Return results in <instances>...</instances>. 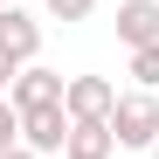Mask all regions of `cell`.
Returning a JSON list of instances; mask_svg holds the SVG:
<instances>
[{
    "mask_svg": "<svg viewBox=\"0 0 159 159\" xmlns=\"http://www.w3.org/2000/svg\"><path fill=\"white\" fill-rule=\"evenodd\" d=\"M111 131H118V145L152 152L159 145V90H125L118 111H111Z\"/></svg>",
    "mask_w": 159,
    "mask_h": 159,
    "instance_id": "6da1fadb",
    "label": "cell"
},
{
    "mask_svg": "<svg viewBox=\"0 0 159 159\" xmlns=\"http://www.w3.org/2000/svg\"><path fill=\"white\" fill-rule=\"evenodd\" d=\"M118 83H111V76H69V90H62V111L76 118V125H111V111H118Z\"/></svg>",
    "mask_w": 159,
    "mask_h": 159,
    "instance_id": "7a4b0ae2",
    "label": "cell"
},
{
    "mask_svg": "<svg viewBox=\"0 0 159 159\" xmlns=\"http://www.w3.org/2000/svg\"><path fill=\"white\" fill-rule=\"evenodd\" d=\"M62 90H69V76H56V69H42V62H28L14 76V111H48V104H62Z\"/></svg>",
    "mask_w": 159,
    "mask_h": 159,
    "instance_id": "3957f363",
    "label": "cell"
},
{
    "mask_svg": "<svg viewBox=\"0 0 159 159\" xmlns=\"http://www.w3.org/2000/svg\"><path fill=\"white\" fill-rule=\"evenodd\" d=\"M69 111H62V104H48V111H21V145H28V152H62L69 145Z\"/></svg>",
    "mask_w": 159,
    "mask_h": 159,
    "instance_id": "277c9868",
    "label": "cell"
},
{
    "mask_svg": "<svg viewBox=\"0 0 159 159\" xmlns=\"http://www.w3.org/2000/svg\"><path fill=\"white\" fill-rule=\"evenodd\" d=\"M0 48H7L14 62H35L42 56V21L28 7H0Z\"/></svg>",
    "mask_w": 159,
    "mask_h": 159,
    "instance_id": "5b68a950",
    "label": "cell"
},
{
    "mask_svg": "<svg viewBox=\"0 0 159 159\" xmlns=\"http://www.w3.org/2000/svg\"><path fill=\"white\" fill-rule=\"evenodd\" d=\"M118 42L125 48H152L159 42V0H118Z\"/></svg>",
    "mask_w": 159,
    "mask_h": 159,
    "instance_id": "8992f818",
    "label": "cell"
},
{
    "mask_svg": "<svg viewBox=\"0 0 159 159\" xmlns=\"http://www.w3.org/2000/svg\"><path fill=\"white\" fill-rule=\"evenodd\" d=\"M111 152H118V131H111V125H97V118H90V125H69L62 159H111Z\"/></svg>",
    "mask_w": 159,
    "mask_h": 159,
    "instance_id": "52a82bcc",
    "label": "cell"
},
{
    "mask_svg": "<svg viewBox=\"0 0 159 159\" xmlns=\"http://www.w3.org/2000/svg\"><path fill=\"white\" fill-rule=\"evenodd\" d=\"M131 76H139V90H159V42L152 48H131Z\"/></svg>",
    "mask_w": 159,
    "mask_h": 159,
    "instance_id": "ba28073f",
    "label": "cell"
},
{
    "mask_svg": "<svg viewBox=\"0 0 159 159\" xmlns=\"http://www.w3.org/2000/svg\"><path fill=\"white\" fill-rule=\"evenodd\" d=\"M21 145V111H14V97H0V152H14Z\"/></svg>",
    "mask_w": 159,
    "mask_h": 159,
    "instance_id": "9c48e42d",
    "label": "cell"
},
{
    "mask_svg": "<svg viewBox=\"0 0 159 159\" xmlns=\"http://www.w3.org/2000/svg\"><path fill=\"white\" fill-rule=\"evenodd\" d=\"M42 7H48V21H90L97 0H42Z\"/></svg>",
    "mask_w": 159,
    "mask_h": 159,
    "instance_id": "30bf717a",
    "label": "cell"
},
{
    "mask_svg": "<svg viewBox=\"0 0 159 159\" xmlns=\"http://www.w3.org/2000/svg\"><path fill=\"white\" fill-rule=\"evenodd\" d=\"M21 69H28V62H14V56H7V48H0V97H7V90H14V76H21Z\"/></svg>",
    "mask_w": 159,
    "mask_h": 159,
    "instance_id": "8fae6325",
    "label": "cell"
},
{
    "mask_svg": "<svg viewBox=\"0 0 159 159\" xmlns=\"http://www.w3.org/2000/svg\"><path fill=\"white\" fill-rule=\"evenodd\" d=\"M0 159H42V152H28V145H14V152H0Z\"/></svg>",
    "mask_w": 159,
    "mask_h": 159,
    "instance_id": "7c38bea8",
    "label": "cell"
},
{
    "mask_svg": "<svg viewBox=\"0 0 159 159\" xmlns=\"http://www.w3.org/2000/svg\"><path fill=\"white\" fill-rule=\"evenodd\" d=\"M0 7H21V0H0Z\"/></svg>",
    "mask_w": 159,
    "mask_h": 159,
    "instance_id": "4fadbf2b",
    "label": "cell"
},
{
    "mask_svg": "<svg viewBox=\"0 0 159 159\" xmlns=\"http://www.w3.org/2000/svg\"><path fill=\"white\" fill-rule=\"evenodd\" d=\"M152 159H159V145H152Z\"/></svg>",
    "mask_w": 159,
    "mask_h": 159,
    "instance_id": "5bb4252c",
    "label": "cell"
}]
</instances>
